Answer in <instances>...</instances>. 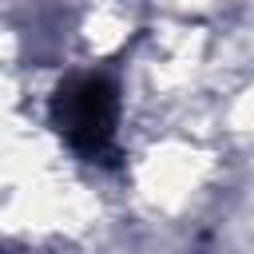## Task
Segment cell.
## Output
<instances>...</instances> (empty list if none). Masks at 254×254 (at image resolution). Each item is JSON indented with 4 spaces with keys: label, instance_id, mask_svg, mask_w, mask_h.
I'll use <instances>...</instances> for the list:
<instances>
[{
    "label": "cell",
    "instance_id": "1",
    "mask_svg": "<svg viewBox=\"0 0 254 254\" xmlns=\"http://www.w3.org/2000/svg\"><path fill=\"white\" fill-rule=\"evenodd\" d=\"M52 127L87 163L119 159V83L107 71H75L52 95Z\"/></svg>",
    "mask_w": 254,
    "mask_h": 254
}]
</instances>
